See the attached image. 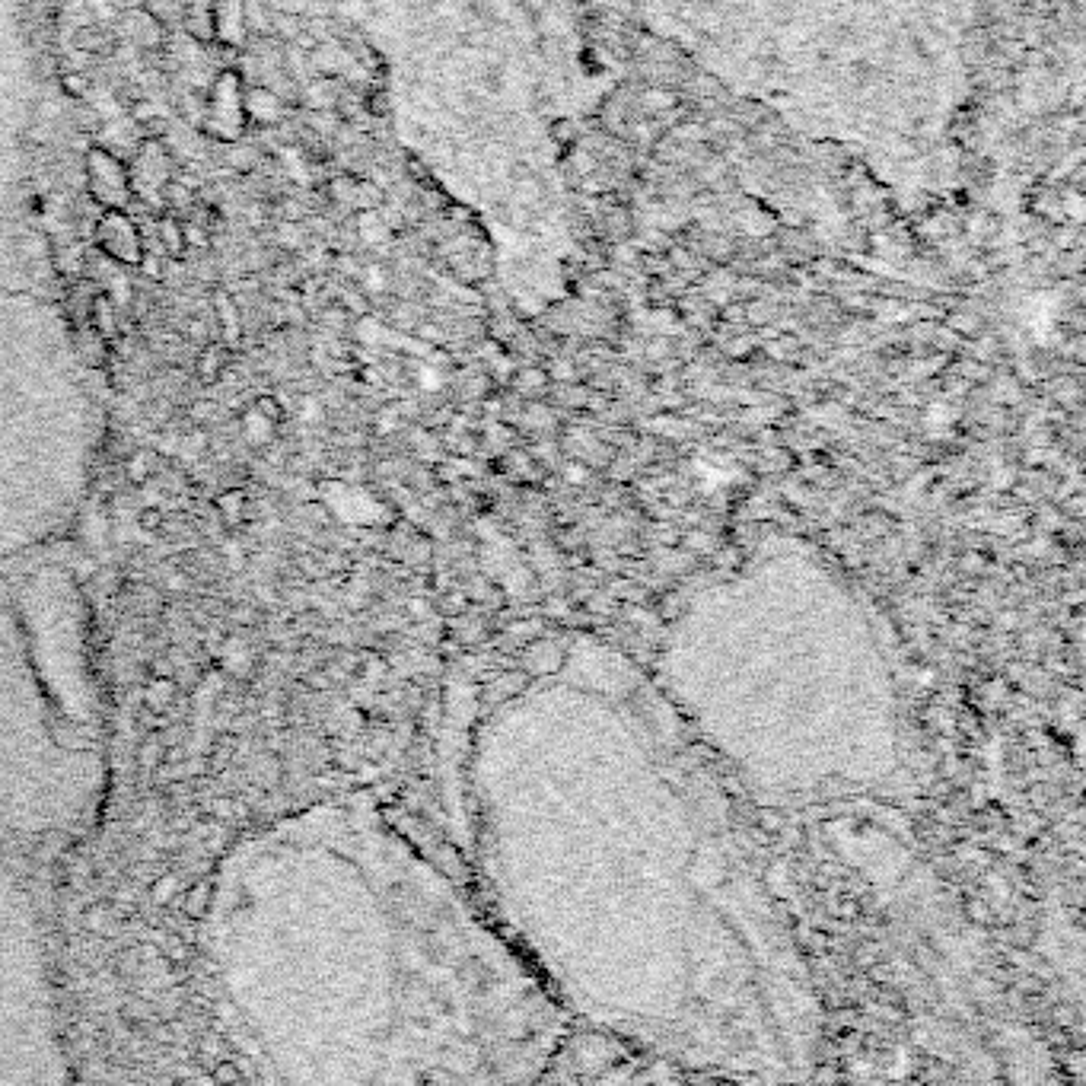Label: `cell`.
<instances>
[{"instance_id": "1", "label": "cell", "mask_w": 1086, "mask_h": 1086, "mask_svg": "<svg viewBox=\"0 0 1086 1086\" xmlns=\"http://www.w3.org/2000/svg\"><path fill=\"white\" fill-rule=\"evenodd\" d=\"M402 876L376 825L313 806L223 857L204 953L223 1023L281 1083L386 1080L405 1051Z\"/></svg>"}, {"instance_id": "2", "label": "cell", "mask_w": 1086, "mask_h": 1086, "mask_svg": "<svg viewBox=\"0 0 1086 1086\" xmlns=\"http://www.w3.org/2000/svg\"><path fill=\"white\" fill-rule=\"evenodd\" d=\"M93 612L67 548L0 564V860L77 832L106 794Z\"/></svg>"}, {"instance_id": "3", "label": "cell", "mask_w": 1086, "mask_h": 1086, "mask_svg": "<svg viewBox=\"0 0 1086 1086\" xmlns=\"http://www.w3.org/2000/svg\"><path fill=\"white\" fill-rule=\"evenodd\" d=\"M93 367L55 303L0 284V564L58 545L96 472Z\"/></svg>"}, {"instance_id": "4", "label": "cell", "mask_w": 1086, "mask_h": 1086, "mask_svg": "<svg viewBox=\"0 0 1086 1086\" xmlns=\"http://www.w3.org/2000/svg\"><path fill=\"white\" fill-rule=\"evenodd\" d=\"M67 1077L39 908L13 860H0V1083Z\"/></svg>"}, {"instance_id": "5", "label": "cell", "mask_w": 1086, "mask_h": 1086, "mask_svg": "<svg viewBox=\"0 0 1086 1086\" xmlns=\"http://www.w3.org/2000/svg\"><path fill=\"white\" fill-rule=\"evenodd\" d=\"M32 96L36 61L23 0H0V223L20 185L23 153L32 141Z\"/></svg>"}, {"instance_id": "6", "label": "cell", "mask_w": 1086, "mask_h": 1086, "mask_svg": "<svg viewBox=\"0 0 1086 1086\" xmlns=\"http://www.w3.org/2000/svg\"><path fill=\"white\" fill-rule=\"evenodd\" d=\"M83 179H86V192H90L93 204H99L102 211H128V204L134 198L131 172L109 147L96 144L86 150Z\"/></svg>"}, {"instance_id": "7", "label": "cell", "mask_w": 1086, "mask_h": 1086, "mask_svg": "<svg viewBox=\"0 0 1086 1086\" xmlns=\"http://www.w3.org/2000/svg\"><path fill=\"white\" fill-rule=\"evenodd\" d=\"M243 90L246 86L239 83L236 71H223L214 83V90L208 96V106H204V134H211L214 141L233 144L243 137L246 131V109H243Z\"/></svg>"}, {"instance_id": "8", "label": "cell", "mask_w": 1086, "mask_h": 1086, "mask_svg": "<svg viewBox=\"0 0 1086 1086\" xmlns=\"http://www.w3.org/2000/svg\"><path fill=\"white\" fill-rule=\"evenodd\" d=\"M93 239L99 255L122 268H137L144 258V233L128 211H102L93 223Z\"/></svg>"}, {"instance_id": "9", "label": "cell", "mask_w": 1086, "mask_h": 1086, "mask_svg": "<svg viewBox=\"0 0 1086 1086\" xmlns=\"http://www.w3.org/2000/svg\"><path fill=\"white\" fill-rule=\"evenodd\" d=\"M128 172H131L134 195H141L144 188H160L163 192V185L172 179V160H169V150L163 147L160 137H147L134 157V169H128Z\"/></svg>"}, {"instance_id": "10", "label": "cell", "mask_w": 1086, "mask_h": 1086, "mask_svg": "<svg viewBox=\"0 0 1086 1086\" xmlns=\"http://www.w3.org/2000/svg\"><path fill=\"white\" fill-rule=\"evenodd\" d=\"M249 36V10L243 0H214V42L239 48Z\"/></svg>"}, {"instance_id": "11", "label": "cell", "mask_w": 1086, "mask_h": 1086, "mask_svg": "<svg viewBox=\"0 0 1086 1086\" xmlns=\"http://www.w3.org/2000/svg\"><path fill=\"white\" fill-rule=\"evenodd\" d=\"M246 118H255L258 125H281L284 122V99L271 93L268 86H246L243 90Z\"/></svg>"}, {"instance_id": "12", "label": "cell", "mask_w": 1086, "mask_h": 1086, "mask_svg": "<svg viewBox=\"0 0 1086 1086\" xmlns=\"http://www.w3.org/2000/svg\"><path fill=\"white\" fill-rule=\"evenodd\" d=\"M182 26L195 42H214V0H185Z\"/></svg>"}, {"instance_id": "13", "label": "cell", "mask_w": 1086, "mask_h": 1086, "mask_svg": "<svg viewBox=\"0 0 1086 1086\" xmlns=\"http://www.w3.org/2000/svg\"><path fill=\"white\" fill-rule=\"evenodd\" d=\"M157 239H160V249H163V255L169 258V262H176V258L188 249V243H185V223L179 220V214L163 211V214L157 217Z\"/></svg>"}, {"instance_id": "14", "label": "cell", "mask_w": 1086, "mask_h": 1086, "mask_svg": "<svg viewBox=\"0 0 1086 1086\" xmlns=\"http://www.w3.org/2000/svg\"><path fill=\"white\" fill-rule=\"evenodd\" d=\"M86 316H90V325L93 332L106 341V338H115L118 332V313H115V303H112V293L109 290H99L90 309H86Z\"/></svg>"}, {"instance_id": "15", "label": "cell", "mask_w": 1086, "mask_h": 1086, "mask_svg": "<svg viewBox=\"0 0 1086 1086\" xmlns=\"http://www.w3.org/2000/svg\"><path fill=\"white\" fill-rule=\"evenodd\" d=\"M128 26H134V39H137V45H144V48H157L160 42H163V23L157 20V16H150L144 7H137V10H131L128 13Z\"/></svg>"}, {"instance_id": "16", "label": "cell", "mask_w": 1086, "mask_h": 1086, "mask_svg": "<svg viewBox=\"0 0 1086 1086\" xmlns=\"http://www.w3.org/2000/svg\"><path fill=\"white\" fill-rule=\"evenodd\" d=\"M195 201H198V188L188 185L185 179H169L163 185V211H169V214L192 211Z\"/></svg>"}, {"instance_id": "17", "label": "cell", "mask_w": 1086, "mask_h": 1086, "mask_svg": "<svg viewBox=\"0 0 1086 1086\" xmlns=\"http://www.w3.org/2000/svg\"><path fill=\"white\" fill-rule=\"evenodd\" d=\"M77 45H80L83 51H90V55H109V51L115 48V39L109 36L106 29H99V26H83V29L77 32Z\"/></svg>"}, {"instance_id": "18", "label": "cell", "mask_w": 1086, "mask_h": 1086, "mask_svg": "<svg viewBox=\"0 0 1086 1086\" xmlns=\"http://www.w3.org/2000/svg\"><path fill=\"white\" fill-rule=\"evenodd\" d=\"M268 32H274L278 39L284 42H293L303 32V20L300 13H274L271 10V20H268Z\"/></svg>"}, {"instance_id": "19", "label": "cell", "mask_w": 1086, "mask_h": 1086, "mask_svg": "<svg viewBox=\"0 0 1086 1086\" xmlns=\"http://www.w3.org/2000/svg\"><path fill=\"white\" fill-rule=\"evenodd\" d=\"M214 303H217V316L223 322V332H227V338H236L239 335V319H236V303L227 290H214Z\"/></svg>"}, {"instance_id": "20", "label": "cell", "mask_w": 1086, "mask_h": 1086, "mask_svg": "<svg viewBox=\"0 0 1086 1086\" xmlns=\"http://www.w3.org/2000/svg\"><path fill=\"white\" fill-rule=\"evenodd\" d=\"M144 10H147L150 16H157L163 26H172V23H182L185 0H147Z\"/></svg>"}, {"instance_id": "21", "label": "cell", "mask_w": 1086, "mask_h": 1086, "mask_svg": "<svg viewBox=\"0 0 1086 1086\" xmlns=\"http://www.w3.org/2000/svg\"><path fill=\"white\" fill-rule=\"evenodd\" d=\"M335 102H338V93H335L332 77H319L309 83V106L313 109H332Z\"/></svg>"}, {"instance_id": "22", "label": "cell", "mask_w": 1086, "mask_h": 1086, "mask_svg": "<svg viewBox=\"0 0 1086 1086\" xmlns=\"http://www.w3.org/2000/svg\"><path fill=\"white\" fill-rule=\"evenodd\" d=\"M383 188L373 185V182H357L354 185V208L360 211H379L383 208Z\"/></svg>"}, {"instance_id": "23", "label": "cell", "mask_w": 1086, "mask_h": 1086, "mask_svg": "<svg viewBox=\"0 0 1086 1086\" xmlns=\"http://www.w3.org/2000/svg\"><path fill=\"white\" fill-rule=\"evenodd\" d=\"M644 106L650 109V112H672V109H676L679 106V96L676 93H672V90H660V86H653V90L650 93H644Z\"/></svg>"}, {"instance_id": "24", "label": "cell", "mask_w": 1086, "mask_h": 1086, "mask_svg": "<svg viewBox=\"0 0 1086 1086\" xmlns=\"http://www.w3.org/2000/svg\"><path fill=\"white\" fill-rule=\"evenodd\" d=\"M166 262H169V258H166L163 252H160V255H153V252H147V249H144V258H141V262H137V271H141L144 278L163 281V278H166Z\"/></svg>"}, {"instance_id": "25", "label": "cell", "mask_w": 1086, "mask_h": 1086, "mask_svg": "<svg viewBox=\"0 0 1086 1086\" xmlns=\"http://www.w3.org/2000/svg\"><path fill=\"white\" fill-rule=\"evenodd\" d=\"M230 166L243 169V172L255 169V166H258V150H255V147H243V144L233 141V147H230Z\"/></svg>"}, {"instance_id": "26", "label": "cell", "mask_w": 1086, "mask_h": 1086, "mask_svg": "<svg viewBox=\"0 0 1086 1086\" xmlns=\"http://www.w3.org/2000/svg\"><path fill=\"white\" fill-rule=\"evenodd\" d=\"M704 137H708V128H701V125H695V122H685V125H676V131H672V141H676V144H698V141H704Z\"/></svg>"}, {"instance_id": "27", "label": "cell", "mask_w": 1086, "mask_h": 1086, "mask_svg": "<svg viewBox=\"0 0 1086 1086\" xmlns=\"http://www.w3.org/2000/svg\"><path fill=\"white\" fill-rule=\"evenodd\" d=\"M354 185H357L354 179H335L329 192L338 204H344V208H354Z\"/></svg>"}, {"instance_id": "28", "label": "cell", "mask_w": 1086, "mask_h": 1086, "mask_svg": "<svg viewBox=\"0 0 1086 1086\" xmlns=\"http://www.w3.org/2000/svg\"><path fill=\"white\" fill-rule=\"evenodd\" d=\"M61 90H64V96H71V99H83V93H86V77L77 74V71H67V74L61 77Z\"/></svg>"}, {"instance_id": "29", "label": "cell", "mask_w": 1086, "mask_h": 1086, "mask_svg": "<svg viewBox=\"0 0 1086 1086\" xmlns=\"http://www.w3.org/2000/svg\"><path fill=\"white\" fill-rule=\"evenodd\" d=\"M77 125H80V131H86V134H96V131L102 128V118H99L90 106H77Z\"/></svg>"}, {"instance_id": "30", "label": "cell", "mask_w": 1086, "mask_h": 1086, "mask_svg": "<svg viewBox=\"0 0 1086 1086\" xmlns=\"http://www.w3.org/2000/svg\"><path fill=\"white\" fill-rule=\"evenodd\" d=\"M131 115H134L137 125H144V122H150V118H157V106H153V102H147V99H141V102H134Z\"/></svg>"}, {"instance_id": "31", "label": "cell", "mask_w": 1086, "mask_h": 1086, "mask_svg": "<svg viewBox=\"0 0 1086 1086\" xmlns=\"http://www.w3.org/2000/svg\"><path fill=\"white\" fill-rule=\"evenodd\" d=\"M306 4H309V0H271L268 7H271L274 13H303Z\"/></svg>"}, {"instance_id": "32", "label": "cell", "mask_w": 1086, "mask_h": 1086, "mask_svg": "<svg viewBox=\"0 0 1086 1086\" xmlns=\"http://www.w3.org/2000/svg\"><path fill=\"white\" fill-rule=\"evenodd\" d=\"M695 90H698V96L711 99V96H720V83H717L714 77H698V80H695Z\"/></svg>"}, {"instance_id": "33", "label": "cell", "mask_w": 1086, "mask_h": 1086, "mask_svg": "<svg viewBox=\"0 0 1086 1086\" xmlns=\"http://www.w3.org/2000/svg\"><path fill=\"white\" fill-rule=\"evenodd\" d=\"M669 255H672V258H669L672 268H695V255L688 252V249H672Z\"/></svg>"}, {"instance_id": "34", "label": "cell", "mask_w": 1086, "mask_h": 1086, "mask_svg": "<svg viewBox=\"0 0 1086 1086\" xmlns=\"http://www.w3.org/2000/svg\"><path fill=\"white\" fill-rule=\"evenodd\" d=\"M344 303L354 306V313H367V300H364V293L348 290V293H344Z\"/></svg>"}, {"instance_id": "35", "label": "cell", "mask_w": 1086, "mask_h": 1086, "mask_svg": "<svg viewBox=\"0 0 1086 1086\" xmlns=\"http://www.w3.org/2000/svg\"><path fill=\"white\" fill-rule=\"evenodd\" d=\"M217 367H220V348H211L208 354L201 357V373H208V370H217Z\"/></svg>"}, {"instance_id": "36", "label": "cell", "mask_w": 1086, "mask_h": 1086, "mask_svg": "<svg viewBox=\"0 0 1086 1086\" xmlns=\"http://www.w3.org/2000/svg\"><path fill=\"white\" fill-rule=\"evenodd\" d=\"M370 112L373 115H386V96H370Z\"/></svg>"}]
</instances>
